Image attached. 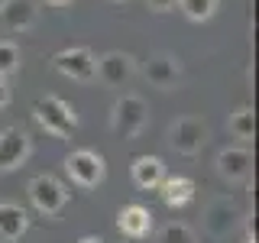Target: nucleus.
Masks as SVG:
<instances>
[{
	"label": "nucleus",
	"mask_w": 259,
	"mask_h": 243,
	"mask_svg": "<svg viewBox=\"0 0 259 243\" xmlns=\"http://www.w3.org/2000/svg\"><path fill=\"white\" fill-rule=\"evenodd\" d=\"M253 130H256V120H253V107H240V110H233V117H230V133L237 136V140H253Z\"/></svg>",
	"instance_id": "a211bd4d"
},
{
	"label": "nucleus",
	"mask_w": 259,
	"mask_h": 243,
	"mask_svg": "<svg viewBox=\"0 0 259 243\" xmlns=\"http://www.w3.org/2000/svg\"><path fill=\"white\" fill-rule=\"evenodd\" d=\"M32 152V140L23 127H4L0 130V172H13Z\"/></svg>",
	"instance_id": "39448f33"
},
{
	"label": "nucleus",
	"mask_w": 259,
	"mask_h": 243,
	"mask_svg": "<svg viewBox=\"0 0 259 243\" xmlns=\"http://www.w3.org/2000/svg\"><path fill=\"white\" fill-rule=\"evenodd\" d=\"M29 230V214L13 201H0V240L13 243Z\"/></svg>",
	"instance_id": "4468645a"
},
{
	"label": "nucleus",
	"mask_w": 259,
	"mask_h": 243,
	"mask_svg": "<svg viewBox=\"0 0 259 243\" xmlns=\"http://www.w3.org/2000/svg\"><path fill=\"white\" fill-rule=\"evenodd\" d=\"M159 188H162V201H165L168 208H185L194 198V182H191V178H182V175L162 178Z\"/></svg>",
	"instance_id": "dca6fc26"
},
{
	"label": "nucleus",
	"mask_w": 259,
	"mask_h": 243,
	"mask_svg": "<svg viewBox=\"0 0 259 243\" xmlns=\"http://www.w3.org/2000/svg\"><path fill=\"white\" fill-rule=\"evenodd\" d=\"M146 4H149L156 13H165V10H172V7H175V0H146Z\"/></svg>",
	"instance_id": "412c9836"
},
{
	"label": "nucleus",
	"mask_w": 259,
	"mask_h": 243,
	"mask_svg": "<svg viewBox=\"0 0 259 243\" xmlns=\"http://www.w3.org/2000/svg\"><path fill=\"white\" fill-rule=\"evenodd\" d=\"M46 4H49V7H68L71 0H46Z\"/></svg>",
	"instance_id": "5701e85b"
},
{
	"label": "nucleus",
	"mask_w": 259,
	"mask_h": 243,
	"mask_svg": "<svg viewBox=\"0 0 259 243\" xmlns=\"http://www.w3.org/2000/svg\"><path fill=\"white\" fill-rule=\"evenodd\" d=\"M175 4L182 7V13L188 16L191 23H204L217 10V0H175Z\"/></svg>",
	"instance_id": "f3484780"
},
{
	"label": "nucleus",
	"mask_w": 259,
	"mask_h": 243,
	"mask_svg": "<svg viewBox=\"0 0 259 243\" xmlns=\"http://www.w3.org/2000/svg\"><path fill=\"white\" fill-rule=\"evenodd\" d=\"M143 75H146V81H149L152 88L172 91V88H178V81H182V65H178L175 55H168V52H156L149 62L143 65Z\"/></svg>",
	"instance_id": "9d476101"
},
{
	"label": "nucleus",
	"mask_w": 259,
	"mask_h": 243,
	"mask_svg": "<svg viewBox=\"0 0 259 243\" xmlns=\"http://www.w3.org/2000/svg\"><path fill=\"white\" fill-rule=\"evenodd\" d=\"M162 243H198V237L188 224H168L162 230Z\"/></svg>",
	"instance_id": "aec40b11"
},
{
	"label": "nucleus",
	"mask_w": 259,
	"mask_h": 243,
	"mask_svg": "<svg viewBox=\"0 0 259 243\" xmlns=\"http://www.w3.org/2000/svg\"><path fill=\"white\" fill-rule=\"evenodd\" d=\"M65 172H68L81 188H94V185L104 182V175H107V166H104V159L97 156L91 149H75L68 159H65Z\"/></svg>",
	"instance_id": "423d86ee"
},
{
	"label": "nucleus",
	"mask_w": 259,
	"mask_h": 243,
	"mask_svg": "<svg viewBox=\"0 0 259 243\" xmlns=\"http://www.w3.org/2000/svg\"><path fill=\"white\" fill-rule=\"evenodd\" d=\"M0 20L10 32H26L36 23V4L32 0H0Z\"/></svg>",
	"instance_id": "f8f14e48"
},
{
	"label": "nucleus",
	"mask_w": 259,
	"mask_h": 243,
	"mask_svg": "<svg viewBox=\"0 0 259 243\" xmlns=\"http://www.w3.org/2000/svg\"><path fill=\"white\" fill-rule=\"evenodd\" d=\"M16 68H20V46L4 39L0 43V78H10Z\"/></svg>",
	"instance_id": "6ab92c4d"
},
{
	"label": "nucleus",
	"mask_w": 259,
	"mask_h": 243,
	"mask_svg": "<svg viewBox=\"0 0 259 243\" xmlns=\"http://www.w3.org/2000/svg\"><path fill=\"white\" fill-rule=\"evenodd\" d=\"M78 243H104V240H101V237H81Z\"/></svg>",
	"instance_id": "b1692460"
},
{
	"label": "nucleus",
	"mask_w": 259,
	"mask_h": 243,
	"mask_svg": "<svg viewBox=\"0 0 259 243\" xmlns=\"http://www.w3.org/2000/svg\"><path fill=\"white\" fill-rule=\"evenodd\" d=\"M94 62H97L94 52L84 46H71V49H62V52L52 55L55 71H62L71 81H94Z\"/></svg>",
	"instance_id": "0eeeda50"
},
{
	"label": "nucleus",
	"mask_w": 259,
	"mask_h": 243,
	"mask_svg": "<svg viewBox=\"0 0 259 243\" xmlns=\"http://www.w3.org/2000/svg\"><path fill=\"white\" fill-rule=\"evenodd\" d=\"M146 124H149V107H146L143 97L126 94V97H120V101L113 104V110H110V130L117 136H123V140H136V136L146 130Z\"/></svg>",
	"instance_id": "f257e3e1"
},
{
	"label": "nucleus",
	"mask_w": 259,
	"mask_h": 243,
	"mask_svg": "<svg viewBox=\"0 0 259 243\" xmlns=\"http://www.w3.org/2000/svg\"><path fill=\"white\" fill-rule=\"evenodd\" d=\"M237 224H240V208L230 198H214L204 208V230L214 240H224L227 233H233Z\"/></svg>",
	"instance_id": "1a4fd4ad"
},
{
	"label": "nucleus",
	"mask_w": 259,
	"mask_h": 243,
	"mask_svg": "<svg viewBox=\"0 0 259 243\" xmlns=\"http://www.w3.org/2000/svg\"><path fill=\"white\" fill-rule=\"evenodd\" d=\"M29 201H32V208H36L39 214L52 217V214H59V211L68 205V191H65V185L59 182V178L36 175L29 182Z\"/></svg>",
	"instance_id": "20e7f679"
},
{
	"label": "nucleus",
	"mask_w": 259,
	"mask_h": 243,
	"mask_svg": "<svg viewBox=\"0 0 259 243\" xmlns=\"http://www.w3.org/2000/svg\"><path fill=\"white\" fill-rule=\"evenodd\" d=\"M207 143V124L201 117H178L168 127V146L182 156H198Z\"/></svg>",
	"instance_id": "7ed1b4c3"
},
{
	"label": "nucleus",
	"mask_w": 259,
	"mask_h": 243,
	"mask_svg": "<svg viewBox=\"0 0 259 243\" xmlns=\"http://www.w3.org/2000/svg\"><path fill=\"white\" fill-rule=\"evenodd\" d=\"M136 75V59L130 52H107L94 62V78L107 88H123L130 78Z\"/></svg>",
	"instance_id": "6e6552de"
},
{
	"label": "nucleus",
	"mask_w": 259,
	"mask_h": 243,
	"mask_svg": "<svg viewBox=\"0 0 259 243\" xmlns=\"http://www.w3.org/2000/svg\"><path fill=\"white\" fill-rule=\"evenodd\" d=\"M10 104V85H7V78H0V110Z\"/></svg>",
	"instance_id": "4be33fe9"
},
{
	"label": "nucleus",
	"mask_w": 259,
	"mask_h": 243,
	"mask_svg": "<svg viewBox=\"0 0 259 243\" xmlns=\"http://www.w3.org/2000/svg\"><path fill=\"white\" fill-rule=\"evenodd\" d=\"M162 178H165V162L156 156H140L133 159V182L140 188H159Z\"/></svg>",
	"instance_id": "2eb2a0df"
},
{
	"label": "nucleus",
	"mask_w": 259,
	"mask_h": 243,
	"mask_svg": "<svg viewBox=\"0 0 259 243\" xmlns=\"http://www.w3.org/2000/svg\"><path fill=\"white\" fill-rule=\"evenodd\" d=\"M217 172L227 182H246L249 172H253V152L246 146H233V149H224L217 156Z\"/></svg>",
	"instance_id": "9b49d317"
},
{
	"label": "nucleus",
	"mask_w": 259,
	"mask_h": 243,
	"mask_svg": "<svg viewBox=\"0 0 259 243\" xmlns=\"http://www.w3.org/2000/svg\"><path fill=\"white\" fill-rule=\"evenodd\" d=\"M32 113H36L39 127H42L46 133L59 136V140H65V136H71V130L78 127V117H75V110H71L68 104L62 101V97H55V94H46V97H39V101H36V107H32Z\"/></svg>",
	"instance_id": "f03ea898"
},
{
	"label": "nucleus",
	"mask_w": 259,
	"mask_h": 243,
	"mask_svg": "<svg viewBox=\"0 0 259 243\" xmlns=\"http://www.w3.org/2000/svg\"><path fill=\"white\" fill-rule=\"evenodd\" d=\"M117 227H120V233H126V237H133V240L149 237V233H152V214H149V208L126 205L117 214Z\"/></svg>",
	"instance_id": "ddd939ff"
}]
</instances>
